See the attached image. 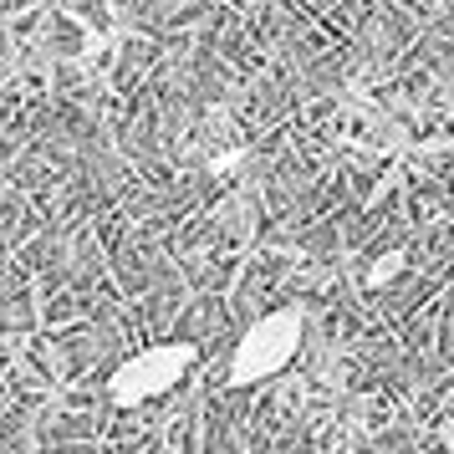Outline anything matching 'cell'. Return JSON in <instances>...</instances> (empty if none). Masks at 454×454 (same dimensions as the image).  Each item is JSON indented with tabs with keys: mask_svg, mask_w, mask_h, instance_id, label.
Here are the masks:
<instances>
[{
	"mask_svg": "<svg viewBox=\"0 0 454 454\" xmlns=\"http://www.w3.org/2000/svg\"><path fill=\"white\" fill-rule=\"evenodd\" d=\"M450 51H454V42H450Z\"/></svg>",
	"mask_w": 454,
	"mask_h": 454,
	"instance_id": "4",
	"label": "cell"
},
{
	"mask_svg": "<svg viewBox=\"0 0 454 454\" xmlns=\"http://www.w3.org/2000/svg\"><path fill=\"white\" fill-rule=\"evenodd\" d=\"M403 266H409V261H403V250H388L383 261H372V266H368V286H383V281H393Z\"/></svg>",
	"mask_w": 454,
	"mask_h": 454,
	"instance_id": "3",
	"label": "cell"
},
{
	"mask_svg": "<svg viewBox=\"0 0 454 454\" xmlns=\"http://www.w3.org/2000/svg\"><path fill=\"white\" fill-rule=\"evenodd\" d=\"M194 363H200V342H189V337L148 342L107 372V403L113 409H144V403L179 388Z\"/></svg>",
	"mask_w": 454,
	"mask_h": 454,
	"instance_id": "2",
	"label": "cell"
},
{
	"mask_svg": "<svg viewBox=\"0 0 454 454\" xmlns=\"http://www.w3.org/2000/svg\"><path fill=\"white\" fill-rule=\"evenodd\" d=\"M301 337H307V311L296 307H276L266 317H255L235 348H230V363H225V383L230 388H255V383H270L276 372H286L301 352Z\"/></svg>",
	"mask_w": 454,
	"mask_h": 454,
	"instance_id": "1",
	"label": "cell"
}]
</instances>
